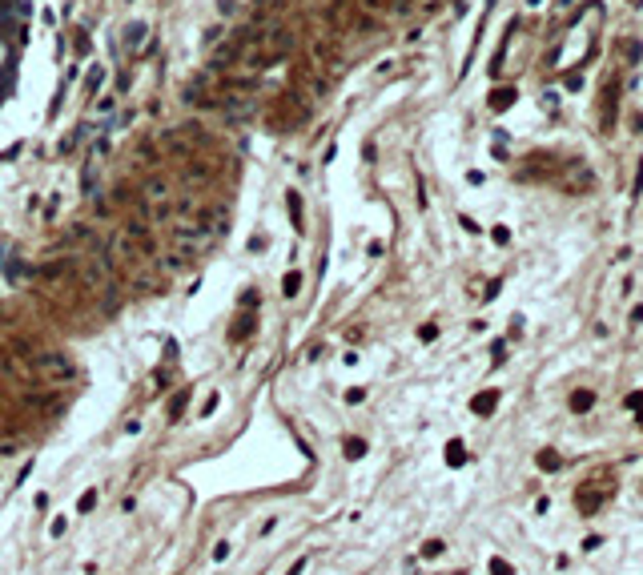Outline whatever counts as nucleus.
<instances>
[{"instance_id": "1", "label": "nucleus", "mask_w": 643, "mask_h": 575, "mask_svg": "<svg viewBox=\"0 0 643 575\" xmlns=\"http://www.w3.org/2000/svg\"><path fill=\"white\" fill-rule=\"evenodd\" d=\"M177 246L189 254H201V250H210L213 246V229L210 225H201V229H193V225H181L177 229Z\"/></svg>"}, {"instance_id": "2", "label": "nucleus", "mask_w": 643, "mask_h": 575, "mask_svg": "<svg viewBox=\"0 0 643 575\" xmlns=\"http://www.w3.org/2000/svg\"><path fill=\"white\" fill-rule=\"evenodd\" d=\"M40 366H45V375H57V378H69V375H73V366H69V358H64V354H45V358H40Z\"/></svg>"}, {"instance_id": "3", "label": "nucleus", "mask_w": 643, "mask_h": 575, "mask_svg": "<svg viewBox=\"0 0 643 575\" xmlns=\"http://www.w3.org/2000/svg\"><path fill=\"white\" fill-rule=\"evenodd\" d=\"M495 402H499L495 394H479V399L470 402V406H474V414H491V411H495Z\"/></svg>"}, {"instance_id": "4", "label": "nucleus", "mask_w": 643, "mask_h": 575, "mask_svg": "<svg viewBox=\"0 0 643 575\" xmlns=\"http://www.w3.org/2000/svg\"><path fill=\"white\" fill-rule=\"evenodd\" d=\"M290 217H294V229H302V198H297V193H290Z\"/></svg>"}, {"instance_id": "5", "label": "nucleus", "mask_w": 643, "mask_h": 575, "mask_svg": "<svg viewBox=\"0 0 643 575\" xmlns=\"http://www.w3.org/2000/svg\"><path fill=\"white\" fill-rule=\"evenodd\" d=\"M591 402H595V394H591V390H579V394H571V406H575V411H587Z\"/></svg>"}, {"instance_id": "6", "label": "nucleus", "mask_w": 643, "mask_h": 575, "mask_svg": "<svg viewBox=\"0 0 643 575\" xmlns=\"http://www.w3.org/2000/svg\"><path fill=\"white\" fill-rule=\"evenodd\" d=\"M282 286H285V298H294V294H297V286H302V274H297V270H290Z\"/></svg>"}, {"instance_id": "7", "label": "nucleus", "mask_w": 643, "mask_h": 575, "mask_svg": "<svg viewBox=\"0 0 643 575\" xmlns=\"http://www.w3.org/2000/svg\"><path fill=\"white\" fill-rule=\"evenodd\" d=\"M511 101H515V89H499V93H495V101H491V105H495V109H507Z\"/></svg>"}, {"instance_id": "8", "label": "nucleus", "mask_w": 643, "mask_h": 575, "mask_svg": "<svg viewBox=\"0 0 643 575\" xmlns=\"http://www.w3.org/2000/svg\"><path fill=\"white\" fill-rule=\"evenodd\" d=\"M346 455L350 459H362V455H366V443H362V438H346Z\"/></svg>"}, {"instance_id": "9", "label": "nucleus", "mask_w": 643, "mask_h": 575, "mask_svg": "<svg viewBox=\"0 0 643 575\" xmlns=\"http://www.w3.org/2000/svg\"><path fill=\"white\" fill-rule=\"evenodd\" d=\"M93 507H97V491H85V495H81V503H76V511L85 515V511H93Z\"/></svg>"}, {"instance_id": "10", "label": "nucleus", "mask_w": 643, "mask_h": 575, "mask_svg": "<svg viewBox=\"0 0 643 575\" xmlns=\"http://www.w3.org/2000/svg\"><path fill=\"white\" fill-rule=\"evenodd\" d=\"M446 459H450V463H462V443H450V450H446Z\"/></svg>"}, {"instance_id": "11", "label": "nucleus", "mask_w": 643, "mask_h": 575, "mask_svg": "<svg viewBox=\"0 0 643 575\" xmlns=\"http://www.w3.org/2000/svg\"><path fill=\"white\" fill-rule=\"evenodd\" d=\"M422 555H426V559H434V555H443V543H438V539H431V543L422 547Z\"/></svg>"}, {"instance_id": "12", "label": "nucleus", "mask_w": 643, "mask_h": 575, "mask_svg": "<svg viewBox=\"0 0 643 575\" xmlns=\"http://www.w3.org/2000/svg\"><path fill=\"white\" fill-rule=\"evenodd\" d=\"M623 52H627V61H639V45L635 40H623Z\"/></svg>"}, {"instance_id": "13", "label": "nucleus", "mask_w": 643, "mask_h": 575, "mask_svg": "<svg viewBox=\"0 0 643 575\" xmlns=\"http://www.w3.org/2000/svg\"><path fill=\"white\" fill-rule=\"evenodd\" d=\"M141 37H145V25H133V28H129V45H137Z\"/></svg>"}, {"instance_id": "14", "label": "nucleus", "mask_w": 643, "mask_h": 575, "mask_svg": "<svg viewBox=\"0 0 643 575\" xmlns=\"http://www.w3.org/2000/svg\"><path fill=\"white\" fill-rule=\"evenodd\" d=\"M225 555H229V543H217V547H213V559L222 563V559H225Z\"/></svg>"}, {"instance_id": "15", "label": "nucleus", "mask_w": 643, "mask_h": 575, "mask_svg": "<svg viewBox=\"0 0 643 575\" xmlns=\"http://www.w3.org/2000/svg\"><path fill=\"white\" fill-rule=\"evenodd\" d=\"M16 450H21L16 443H0V455H4V459H8V455H16Z\"/></svg>"}, {"instance_id": "16", "label": "nucleus", "mask_w": 643, "mask_h": 575, "mask_svg": "<svg viewBox=\"0 0 643 575\" xmlns=\"http://www.w3.org/2000/svg\"><path fill=\"white\" fill-rule=\"evenodd\" d=\"M306 563H309V559H297V563H294V567H290L285 575H302V571H306Z\"/></svg>"}, {"instance_id": "17", "label": "nucleus", "mask_w": 643, "mask_h": 575, "mask_svg": "<svg viewBox=\"0 0 643 575\" xmlns=\"http://www.w3.org/2000/svg\"><path fill=\"white\" fill-rule=\"evenodd\" d=\"M495 575H511V571H507V563H499V559H495Z\"/></svg>"}, {"instance_id": "18", "label": "nucleus", "mask_w": 643, "mask_h": 575, "mask_svg": "<svg viewBox=\"0 0 643 575\" xmlns=\"http://www.w3.org/2000/svg\"><path fill=\"white\" fill-rule=\"evenodd\" d=\"M0 64H4V45H0Z\"/></svg>"}]
</instances>
